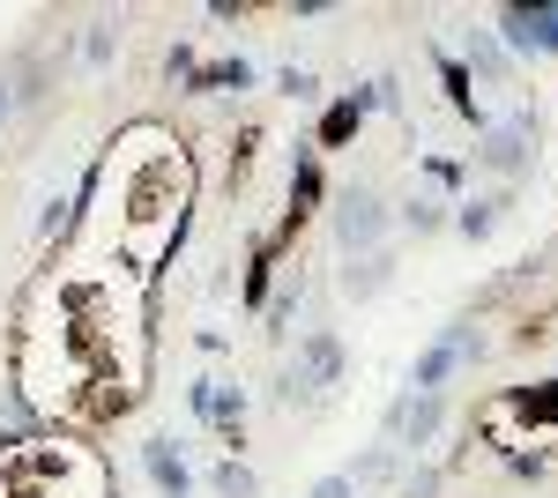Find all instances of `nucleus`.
<instances>
[{
  "label": "nucleus",
  "mask_w": 558,
  "mask_h": 498,
  "mask_svg": "<svg viewBox=\"0 0 558 498\" xmlns=\"http://www.w3.org/2000/svg\"><path fill=\"white\" fill-rule=\"evenodd\" d=\"M105 179H120V186H128V208H120V246H128L134 276H149V268L165 260V246L179 239V223H186L194 171H186V157H179L157 126H142V134L120 142V157L105 165Z\"/></svg>",
  "instance_id": "nucleus-1"
},
{
  "label": "nucleus",
  "mask_w": 558,
  "mask_h": 498,
  "mask_svg": "<svg viewBox=\"0 0 558 498\" xmlns=\"http://www.w3.org/2000/svg\"><path fill=\"white\" fill-rule=\"evenodd\" d=\"M514 416L536 432V439H558V379L551 387H521V394H507V402L492 410V424H514Z\"/></svg>",
  "instance_id": "nucleus-2"
},
{
  "label": "nucleus",
  "mask_w": 558,
  "mask_h": 498,
  "mask_svg": "<svg viewBox=\"0 0 558 498\" xmlns=\"http://www.w3.org/2000/svg\"><path fill=\"white\" fill-rule=\"evenodd\" d=\"M462 350H470V328L439 335V342H432L425 357H417V373H410V387H417V394H432V387H439V379L454 373V357H462Z\"/></svg>",
  "instance_id": "nucleus-3"
},
{
  "label": "nucleus",
  "mask_w": 558,
  "mask_h": 498,
  "mask_svg": "<svg viewBox=\"0 0 558 498\" xmlns=\"http://www.w3.org/2000/svg\"><path fill=\"white\" fill-rule=\"evenodd\" d=\"M380 202H373V194H350L343 202V246H373V239H380Z\"/></svg>",
  "instance_id": "nucleus-4"
},
{
  "label": "nucleus",
  "mask_w": 558,
  "mask_h": 498,
  "mask_svg": "<svg viewBox=\"0 0 558 498\" xmlns=\"http://www.w3.org/2000/svg\"><path fill=\"white\" fill-rule=\"evenodd\" d=\"M142 461H149V476H157V491H165V498H186V491H194L186 461H172V447H165V439H149V447H142Z\"/></svg>",
  "instance_id": "nucleus-5"
},
{
  "label": "nucleus",
  "mask_w": 558,
  "mask_h": 498,
  "mask_svg": "<svg viewBox=\"0 0 558 498\" xmlns=\"http://www.w3.org/2000/svg\"><path fill=\"white\" fill-rule=\"evenodd\" d=\"M336 365H343L336 335H313V342H305V387H328V379H336Z\"/></svg>",
  "instance_id": "nucleus-6"
},
{
  "label": "nucleus",
  "mask_w": 558,
  "mask_h": 498,
  "mask_svg": "<svg viewBox=\"0 0 558 498\" xmlns=\"http://www.w3.org/2000/svg\"><path fill=\"white\" fill-rule=\"evenodd\" d=\"M499 23H507V45H514V52H529V45H544V8H507Z\"/></svg>",
  "instance_id": "nucleus-7"
},
{
  "label": "nucleus",
  "mask_w": 558,
  "mask_h": 498,
  "mask_svg": "<svg viewBox=\"0 0 558 498\" xmlns=\"http://www.w3.org/2000/svg\"><path fill=\"white\" fill-rule=\"evenodd\" d=\"M484 165H499V171H514V165H521V134H514V126H499V134H492Z\"/></svg>",
  "instance_id": "nucleus-8"
},
{
  "label": "nucleus",
  "mask_w": 558,
  "mask_h": 498,
  "mask_svg": "<svg viewBox=\"0 0 558 498\" xmlns=\"http://www.w3.org/2000/svg\"><path fill=\"white\" fill-rule=\"evenodd\" d=\"M365 105H373V97H343V105H336V112H328V142H343L350 126L365 120Z\"/></svg>",
  "instance_id": "nucleus-9"
},
{
  "label": "nucleus",
  "mask_w": 558,
  "mask_h": 498,
  "mask_svg": "<svg viewBox=\"0 0 558 498\" xmlns=\"http://www.w3.org/2000/svg\"><path fill=\"white\" fill-rule=\"evenodd\" d=\"M492 223H499V202H470L462 208V231H470V239H484Z\"/></svg>",
  "instance_id": "nucleus-10"
},
{
  "label": "nucleus",
  "mask_w": 558,
  "mask_h": 498,
  "mask_svg": "<svg viewBox=\"0 0 558 498\" xmlns=\"http://www.w3.org/2000/svg\"><path fill=\"white\" fill-rule=\"evenodd\" d=\"M216 491L223 498H254V476H246V469H216Z\"/></svg>",
  "instance_id": "nucleus-11"
},
{
  "label": "nucleus",
  "mask_w": 558,
  "mask_h": 498,
  "mask_svg": "<svg viewBox=\"0 0 558 498\" xmlns=\"http://www.w3.org/2000/svg\"><path fill=\"white\" fill-rule=\"evenodd\" d=\"M313 498H350V476H328V484H320Z\"/></svg>",
  "instance_id": "nucleus-12"
}]
</instances>
